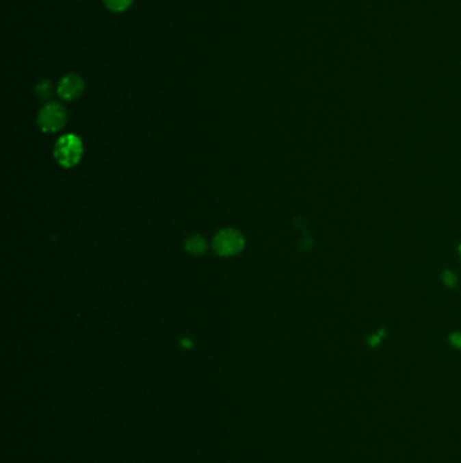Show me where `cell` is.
<instances>
[{"label": "cell", "instance_id": "1", "mask_svg": "<svg viewBox=\"0 0 461 463\" xmlns=\"http://www.w3.org/2000/svg\"><path fill=\"white\" fill-rule=\"evenodd\" d=\"M84 148L81 140L76 134L61 136L55 145L53 153L60 166L64 168H72L81 160Z\"/></svg>", "mask_w": 461, "mask_h": 463}, {"label": "cell", "instance_id": "2", "mask_svg": "<svg viewBox=\"0 0 461 463\" xmlns=\"http://www.w3.org/2000/svg\"><path fill=\"white\" fill-rule=\"evenodd\" d=\"M213 248L217 255L222 258H231L243 251L245 238L241 232L233 228H226L215 234Z\"/></svg>", "mask_w": 461, "mask_h": 463}, {"label": "cell", "instance_id": "3", "mask_svg": "<svg viewBox=\"0 0 461 463\" xmlns=\"http://www.w3.org/2000/svg\"><path fill=\"white\" fill-rule=\"evenodd\" d=\"M66 110L58 102H51L45 105L38 114V125L45 133H56L66 123Z\"/></svg>", "mask_w": 461, "mask_h": 463}, {"label": "cell", "instance_id": "4", "mask_svg": "<svg viewBox=\"0 0 461 463\" xmlns=\"http://www.w3.org/2000/svg\"><path fill=\"white\" fill-rule=\"evenodd\" d=\"M84 80L76 73H69L64 76L58 83L57 94L64 101L77 99L84 91Z\"/></svg>", "mask_w": 461, "mask_h": 463}, {"label": "cell", "instance_id": "5", "mask_svg": "<svg viewBox=\"0 0 461 463\" xmlns=\"http://www.w3.org/2000/svg\"><path fill=\"white\" fill-rule=\"evenodd\" d=\"M185 249L191 255L202 256L207 251V241L200 234H192L185 240Z\"/></svg>", "mask_w": 461, "mask_h": 463}, {"label": "cell", "instance_id": "6", "mask_svg": "<svg viewBox=\"0 0 461 463\" xmlns=\"http://www.w3.org/2000/svg\"><path fill=\"white\" fill-rule=\"evenodd\" d=\"M36 94L42 101L49 99L52 97V94H53V86H52V83L49 80L40 82L37 84V87H36Z\"/></svg>", "mask_w": 461, "mask_h": 463}, {"label": "cell", "instance_id": "7", "mask_svg": "<svg viewBox=\"0 0 461 463\" xmlns=\"http://www.w3.org/2000/svg\"><path fill=\"white\" fill-rule=\"evenodd\" d=\"M103 1L106 7L114 12H122L127 10L133 3V0H103Z\"/></svg>", "mask_w": 461, "mask_h": 463}, {"label": "cell", "instance_id": "8", "mask_svg": "<svg viewBox=\"0 0 461 463\" xmlns=\"http://www.w3.org/2000/svg\"><path fill=\"white\" fill-rule=\"evenodd\" d=\"M451 343L456 348H461V334H453L451 336Z\"/></svg>", "mask_w": 461, "mask_h": 463}, {"label": "cell", "instance_id": "9", "mask_svg": "<svg viewBox=\"0 0 461 463\" xmlns=\"http://www.w3.org/2000/svg\"><path fill=\"white\" fill-rule=\"evenodd\" d=\"M459 252H460V258H461V244H460V247H459Z\"/></svg>", "mask_w": 461, "mask_h": 463}]
</instances>
